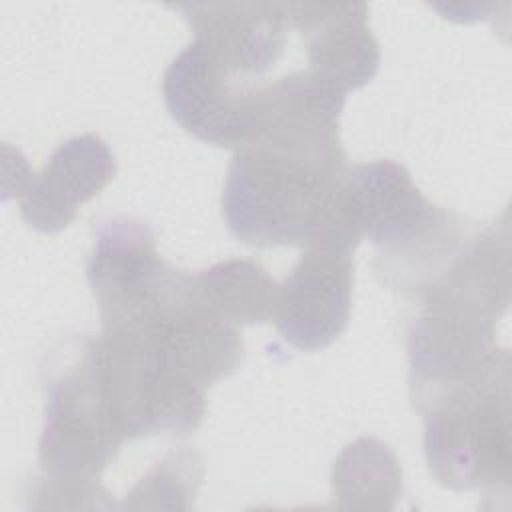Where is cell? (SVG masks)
<instances>
[{
	"label": "cell",
	"mask_w": 512,
	"mask_h": 512,
	"mask_svg": "<svg viewBox=\"0 0 512 512\" xmlns=\"http://www.w3.org/2000/svg\"><path fill=\"white\" fill-rule=\"evenodd\" d=\"M400 492V464L378 438L362 436L334 460L332 494L340 510H392Z\"/></svg>",
	"instance_id": "cell-10"
},
{
	"label": "cell",
	"mask_w": 512,
	"mask_h": 512,
	"mask_svg": "<svg viewBox=\"0 0 512 512\" xmlns=\"http://www.w3.org/2000/svg\"><path fill=\"white\" fill-rule=\"evenodd\" d=\"M424 420V454L452 490H506L512 470L510 370L410 396Z\"/></svg>",
	"instance_id": "cell-3"
},
{
	"label": "cell",
	"mask_w": 512,
	"mask_h": 512,
	"mask_svg": "<svg viewBox=\"0 0 512 512\" xmlns=\"http://www.w3.org/2000/svg\"><path fill=\"white\" fill-rule=\"evenodd\" d=\"M326 220L380 248L376 270L400 290H418L454 256L466 236L452 212L424 198L392 160L348 168Z\"/></svg>",
	"instance_id": "cell-2"
},
{
	"label": "cell",
	"mask_w": 512,
	"mask_h": 512,
	"mask_svg": "<svg viewBox=\"0 0 512 512\" xmlns=\"http://www.w3.org/2000/svg\"><path fill=\"white\" fill-rule=\"evenodd\" d=\"M44 424L38 462L44 478L68 484L96 482L124 436L116 428L88 340L44 384Z\"/></svg>",
	"instance_id": "cell-4"
},
{
	"label": "cell",
	"mask_w": 512,
	"mask_h": 512,
	"mask_svg": "<svg viewBox=\"0 0 512 512\" xmlns=\"http://www.w3.org/2000/svg\"><path fill=\"white\" fill-rule=\"evenodd\" d=\"M116 174V158L96 134L62 142L38 174H30L18 194L24 222L44 234L64 230L80 204L104 190Z\"/></svg>",
	"instance_id": "cell-7"
},
{
	"label": "cell",
	"mask_w": 512,
	"mask_h": 512,
	"mask_svg": "<svg viewBox=\"0 0 512 512\" xmlns=\"http://www.w3.org/2000/svg\"><path fill=\"white\" fill-rule=\"evenodd\" d=\"M170 270L172 266L158 254L148 222L128 216L100 222L86 268L100 320L112 318L144 298Z\"/></svg>",
	"instance_id": "cell-8"
},
{
	"label": "cell",
	"mask_w": 512,
	"mask_h": 512,
	"mask_svg": "<svg viewBox=\"0 0 512 512\" xmlns=\"http://www.w3.org/2000/svg\"><path fill=\"white\" fill-rule=\"evenodd\" d=\"M358 238L326 220L292 272L278 284L272 322L298 350L330 346L348 326Z\"/></svg>",
	"instance_id": "cell-5"
},
{
	"label": "cell",
	"mask_w": 512,
	"mask_h": 512,
	"mask_svg": "<svg viewBox=\"0 0 512 512\" xmlns=\"http://www.w3.org/2000/svg\"><path fill=\"white\" fill-rule=\"evenodd\" d=\"M200 302L234 326H252L272 320L278 282L254 260L230 258L190 274Z\"/></svg>",
	"instance_id": "cell-9"
},
{
	"label": "cell",
	"mask_w": 512,
	"mask_h": 512,
	"mask_svg": "<svg viewBox=\"0 0 512 512\" xmlns=\"http://www.w3.org/2000/svg\"><path fill=\"white\" fill-rule=\"evenodd\" d=\"M344 96L314 84L282 90L260 134L234 152L222 214L250 246H306L326 222L346 174L338 120Z\"/></svg>",
	"instance_id": "cell-1"
},
{
	"label": "cell",
	"mask_w": 512,
	"mask_h": 512,
	"mask_svg": "<svg viewBox=\"0 0 512 512\" xmlns=\"http://www.w3.org/2000/svg\"><path fill=\"white\" fill-rule=\"evenodd\" d=\"M204 476L202 458L192 448L170 452L152 466L126 494L122 508H182L188 510Z\"/></svg>",
	"instance_id": "cell-11"
},
{
	"label": "cell",
	"mask_w": 512,
	"mask_h": 512,
	"mask_svg": "<svg viewBox=\"0 0 512 512\" xmlns=\"http://www.w3.org/2000/svg\"><path fill=\"white\" fill-rule=\"evenodd\" d=\"M306 68L348 94L368 84L380 66V48L368 26L364 2H292Z\"/></svg>",
	"instance_id": "cell-6"
}]
</instances>
